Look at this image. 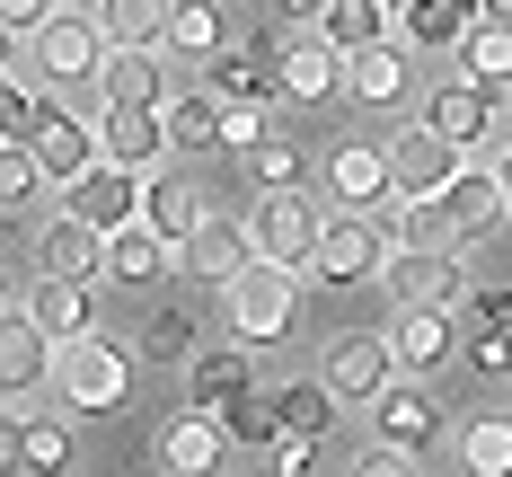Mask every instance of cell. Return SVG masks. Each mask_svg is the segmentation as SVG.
Segmentation results:
<instances>
[{
    "mask_svg": "<svg viewBox=\"0 0 512 477\" xmlns=\"http://www.w3.org/2000/svg\"><path fill=\"white\" fill-rule=\"evenodd\" d=\"M221 433H230V442H256V451H274V442H283V424H274V389L239 398V407L221 416Z\"/></svg>",
    "mask_w": 512,
    "mask_h": 477,
    "instance_id": "cell-40",
    "label": "cell"
},
{
    "mask_svg": "<svg viewBox=\"0 0 512 477\" xmlns=\"http://www.w3.org/2000/svg\"><path fill=\"white\" fill-rule=\"evenodd\" d=\"M106 62H115V45H106V27H98V9H89V0L53 9L45 36L27 45V71H36V89H53V98H62V89H89V98H98Z\"/></svg>",
    "mask_w": 512,
    "mask_h": 477,
    "instance_id": "cell-1",
    "label": "cell"
},
{
    "mask_svg": "<svg viewBox=\"0 0 512 477\" xmlns=\"http://www.w3.org/2000/svg\"><path fill=\"white\" fill-rule=\"evenodd\" d=\"M159 53H177V62H221L230 53V18H221V0H168V45Z\"/></svg>",
    "mask_w": 512,
    "mask_h": 477,
    "instance_id": "cell-26",
    "label": "cell"
},
{
    "mask_svg": "<svg viewBox=\"0 0 512 477\" xmlns=\"http://www.w3.org/2000/svg\"><path fill=\"white\" fill-rule=\"evenodd\" d=\"M248 239H256V265H283V274H309L318 248H327V212L318 195H256L248 204Z\"/></svg>",
    "mask_w": 512,
    "mask_h": 477,
    "instance_id": "cell-3",
    "label": "cell"
},
{
    "mask_svg": "<svg viewBox=\"0 0 512 477\" xmlns=\"http://www.w3.org/2000/svg\"><path fill=\"white\" fill-rule=\"evenodd\" d=\"M248 265H256V239H248V221H230V212H212L204 230L186 239V274H195V283H221V292H230Z\"/></svg>",
    "mask_w": 512,
    "mask_h": 477,
    "instance_id": "cell-20",
    "label": "cell"
},
{
    "mask_svg": "<svg viewBox=\"0 0 512 477\" xmlns=\"http://www.w3.org/2000/svg\"><path fill=\"white\" fill-rule=\"evenodd\" d=\"M389 257H398V239H389L380 212H336V221H327V248H318L309 274H318V283H380Z\"/></svg>",
    "mask_w": 512,
    "mask_h": 477,
    "instance_id": "cell-6",
    "label": "cell"
},
{
    "mask_svg": "<svg viewBox=\"0 0 512 477\" xmlns=\"http://www.w3.org/2000/svg\"><path fill=\"white\" fill-rule=\"evenodd\" d=\"M468 36H477V18L451 9V0H424L415 18H398V45H407V53H460Z\"/></svg>",
    "mask_w": 512,
    "mask_h": 477,
    "instance_id": "cell-37",
    "label": "cell"
},
{
    "mask_svg": "<svg viewBox=\"0 0 512 477\" xmlns=\"http://www.w3.org/2000/svg\"><path fill=\"white\" fill-rule=\"evenodd\" d=\"M98 106H168V89H159V53H115L98 80Z\"/></svg>",
    "mask_w": 512,
    "mask_h": 477,
    "instance_id": "cell-39",
    "label": "cell"
},
{
    "mask_svg": "<svg viewBox=\"0 0 512 477\" xmlns=\"http://www.w3.org/2000/svg\"><path fill=\"white\" fill-rule=\"evenodd\" d=\"M380 9H389V18H415V9H424V0H380Z\"/></svg>",
    "mask_w": 512,
    "mask_h": 477,
    "instance_id": "cell-49",
    "label": "cell"
},
{
    "mask_svg": "<svg viewBox=\"0 0 512 477\" xmlns=\"http://www.w3.org/2000/svg\"><path fill=\"white\" fill-rule=\"evenodd\" d=\"M389 345H398V371L407 380H433V371L468 363V336L451 310H389Z\"/></svg>",
    "mask_w": 512,
    "mask_h": 477,
    "instance_id": "cell-15",
    "label": "cell"
},
{
    "mask_svg": "<svg viewBox=\"0 0 512 477\" xmlns=\"http://www.w3.org/2000/svg\"><path fill=\"white\" fill-rule=\"evenodd\" d=\"M327 9H336V0H283V18H292V27H318Z\"/></svg>",
    "mask_w": 512,
    "mask_h": 477,
    "instance_id": "cell-46",
    "label": "cell"
},
{
    "mask_svg": "<svg viewBox=\"0 0 512 477\" xmlns=\"http://www.w3.org/2000/svg\"><path fill=\"white\" fill-rule=\"evenodd\" d=\"M371 442L380 451H442L451 442V416H442V398H433V380H398L380 407H371Z\"/></svg>",
    "mask_w": 512,
    "mask_h": 477,
    "instance_id": "cell-8",
    "label": "cell"
},
{
    "mask_svg": "<svg viewBox=\"0 0 512 477\" xmlns=\"http://www.w3.org/2000/svg\"><path fill=\"white\" fill-rule=\"evenodd\" d=\"M71 460H80V433H71L62 416L9 424V469L18 477H71Z\"/></svg>",
    "mask_w": 512,
    "mask_h": 477,
    "instance_id": "cell-23",
    "label": "cell"
},
{
    "mask_svg": "<svg viewBox=\"0 0 512 477\" xmlns=\"http://www.w3.org/2000/svg\"><path fill=\"white\" fill-rule=\"evenodd\" d=\"M177 265H186V257L159 239L151 221H133V230H115V239H106V283H133V292H142V283H168Z\"/></svg>",
    "mask_w": 512,
    "mask_h": 477,
    "instance_id": "cell-25",
    "label": "cell"
},
{
    "mask_svg": "<svg viewBox=\"0 0 512 477\" xmlns=\"http://www.w3.org/2000/svg\"><path fill=\"white\" fill-rule=\"evenodd\" d=\"M274 89L292 106H318V98H345V53L327 45L318 27H292L283 45H274Z\"/></svg>",
    "mask_w": 512,
    "mask_h": 477,
    "instance_id": "cell-12",
    "label": "cell"
},
{
    "mask_svg": "<svg viewBox=\"0 0 512 477\" xmlns=\"http://www.w3.org/2000/svg\"><path fill=\"white\" fill-rule=\"evenodd\" d=\"M142 221H151V230L177 248V257H186V239L204 230L212 212H204V195H195V177H186V168H159V177H151V204H142Z\"/></svg>",
    "mask_w": 512,
    "mask_h": 477,
    "instance_id": "cell-24",
    "label": "cell"
},
{
    "mask_svg": "<svg viewBox=\"0 0 512 477\" xmlns=\"http://www.w3.org/2000/svg\"><path fill=\"white\" fill-rule=\"evenodd\" d=\"M486 168H495V186H504V204H512V142H495V151H486Z\"/></svg>",
    "mask_w": 512,
    "mask_h": 477,
    "instance_id": "cell-47",
    "label": "cell"
},
{
    "mask_svg": "<svg viewBox=\"0 0 512 477\" xmlns=\"http://www.w3.org/2000/svg\"><path fill=\"white\" fill-rule=\"evenodd\" d=\"M248 168H256V195H292V186H301V142H283V133H274Z\"/></svg>",
    "mask_w": 512,
    "mask_h": 477,
    "instance_id": "cell-42",
    "label": "cell"
},
{
    "mask_svg": "<svg viewBox=\"0 0 512 477\" xmlns=\"http://www.w3.org/2000/svg\"><path fill=\"white\" fill-rule=\"evenodd\" d=\"M221 310H230V336H239V345H283L292 318H301V274H283V265H248V274L221 292Z\"/></svg>",
    "mask_w": 512,
    "mask_h": 477,
    "instance_id": "cell-5",
    "label": "cell"
},
{
    "mask_svg": "<svg viewBox=\"0 0 512 477\" xmlns=\"http://www.w3.org/2000/svg\"><path fill=\"white\" fill-rule=\"evenodd\" d=\"M495 212H512L504 204V186H495V168H477V159H468L460 177H451V195H442V221H451V239H486V230H495Z\"/></svg>",
    "mask_w": 512,
    "mask_h": 477,
    "instance_id": "cell-27",
    "label": "cell"
},
{
    "mask_svg": "<svg viewBox=\"0 0 512 477\" xmlns=\"http://www.w3.org/2000/svg\"><path fill=\"white\" fill-rule=\"evenodd\" d=\"M27 151H36V168H45V177L62 186V195H71V186H80L89 168H106V142H98V124H89V115H62V106H53L45 124L27 133Z\"/></svg>",
    "mask_w": 512,
    "mask_h": 477,
    "instance_id": "cell-17",
    "label": "cell"
},
{
    "mask_svg": "<svg viewBox=\"0 0 512 477\" xmlns=\"http://www.w3.org/2000/svg\"><path fill=\"white\" fill-rule=\"evenodd\" d=\"M36 380H53V345L36 318L9 310V327H0V389H9V407H18V424H27V389Z\"/></svg>",
    "mask_w": 512,
    "mask_h": 477,
    "instance_id": "cell-22",
    "label": "cell"
},
{
    "mask_svg": "<svg viewBox=\"0 0 512 477\" xmlns=\"http://www.w3.org/2000/svg\"><path fill=\"white\" fill-rule=\"evenodd\" d=\"M98 142L115 168H133V177H159L177 142H168V106H98Z\"/></svg>",
    "mask_w": 512,
    "mask_h": 477,
    "instance_id": "cell-14",
    "label": "cell"
},
{
    "mask_svg": "<svg viewBox=\"0 0 512 477\" xmlns=\"http://www.w3.org/2000/svg\"><path fill=\"white\" fill-rule=\"evenodd\" d=\"M274 142V124H265V106H230V133H221V151H239V159H256Z\"/></svg>",
    "mask_w": 512,
    "mask_h": 477,
    "instance_id": "cell-43",
    "label": "cell"
},
{
    "mask_svg": "<svg viewBox=\"0 0 512 477\" xmlns=\"http://www.w3.org/2000/svg\"><path fill=\"white\" fill-rule=\"evenodd\" d=\"M495 106L504 98H486V89H468V80H442V89H424V115H415V124H433L460 159H477L495 142Z\"/></svg>",
    "mask_w": 512,
    "mask_h": 477,
    "instance_id": "cell-18",
    "label": "cell"
},
{
    "mask_svg": "<svg viewBox=\"0 0 512 477\" xmlns=\"http://www.w3.org/2000/svg\"><path fill=\"white\" fill-rule=\"evenodd\" d=\"M142 204H151V177H133V168H115V159H106V168H89V177L62 195V212H71V221H89L98 239L133 230V221H142Z\"/></svg>",
    "mask_w": 512,
    "mask_h": 477,
    "instance_id": "cell-9",
    "label": "cell"
},
{
    "mask_svg": "<svg viewBox=\"0 0 512 477\" xmlns=\"http://www.w3.org/2000/svg\"><path fill=\"white\" fill-rule=\"evenodd\" d=\"M318 380H327L345 407H380V398H389L407 371H398V345H389V327H380V336H336Z\"/></svg>",
    "mask_w": 512,
    "mask_h": 477,
    "instance_id": "cell-7",
    "label": "cell"
},
{
    "mask_svg": "<svg viewBox=\"0 0 512 477\" xmlns=\"http://www.w3.org/2000/svg\"><path fill=\"white\" fill-rule=\"evenodd\" d=\"M380 292H389V310H451V318L477 310V274L460 248H398Z\"/></svg>",
    "mask_w": 512,
    "mask_h": 477,
    "instance_id": "cell-2",
    "label": "cell"
},
{
    "mask_svg": "<svg viewBox=\"0 0 512 477\" xmlns=\"http://www.w3.org/2000/svg\"><path fill=\"white\" fill-rule=\"evenodd\" d=\"M89 9H98V0H89Z\"/></svg>",
    "mask_w": 512,
    "mask_h": 477,
    "instance_id": "cell-50",
    "label": "cell"
},
{
    "mask_svg": "<svg viewBox=\"0 0 512 477\" xmlns=\"http://www.w3.org/2000/svg\"><path fill=\"white\" fill-rule=\"evenodd\" d=\"M336 407H345V398H336L327 380H283V389H274V424H283V442H309V451L327 442Z\"/></svg>",
    "mask_w": 512,
    "mask_h": 477,
    "instance_id": "cell-29",
    "label": "cell"
},
{
    "mask_svg": "<svg viewBox=\"0 0 512 477\" xmlns=\"http://www.w3.org/2000/svg\"><path fill=\"white\" fill-rule=\"evenodd\" d=\"M53 9H62V0H0V18H9V36H18V45H36V36H45Z\"/></svg>",
    "mask_w": 512,
    "mask_h": 477,
    "instance_id": "cell-44",
    "label": "cell"
},
{
    "mask_svg": "<svg viewBox=\"0 0 512 477\" xmlns=\"http://www.w3.org/2000/svg\"><path fill=\"white\" fill-rule=\"evenodd\" d=\"M98 27L115 53H159L168 45V0H98Z\"/></svg>",
    "mask_w": 512,
    "mask_h": 477,
    "instance_id": "cell-32",
    "label": "cell"
},
{
    "mask_svg": "<svg viewBox=\"0 0 512 477\" xmlns=\"http://www.w3.org/2000/svg\"><path fill=\"white\" fill-rule=\"evenodd\" d=\"M477 27H512V0H477Z\"/></svg>",
    "mask_w": 512,
    "mask_h": 477,
    "instance_id": "cell-48",
    "label": "cell"
},
{
    "mask_svg": "<svg viewBox=\"0 0 512 477\" xmlns=\"http://www.w3.org/2000/svg\"><path fill=\"white\" fill-rule=\"evenodd\" d=\"M451 460H460L468 477H512V407L504 416H468L460 433H451Z\"/></svg>",
    "mask_w": 512,
    "mask_h": 477,
    "instance_id": "cell-31",
    "label": "cell"
},
{
    "mask_svg": "<svg viewBox=\"0 0 512 477\" xmlns=\"http://www.w3.org/2000/svg\"><path fill=\"white\" fill-rule=\"evenodd\" d=\"M451 80L486 89V98H512V27H477V36L451 53Z\"/></svg>",
    "mask_w": 512,
    "mask_h": 477,
    "instance_id": "cell-30",
    "label": "cell"
},
{
    "mask_svg": "<svg viewBox=\"0 0 512 477\" xmlns=\"http://www.w3.org/2000/svg\"><path fill=\"white\" fill-rule=\"evenodd\" d=\"M221 133H230V106L212 98V89H195V98H168V142H177V159L221 151Z\"/></svg>",
    "mask_w": 512,
    "mask_h": 477,
    "instance_id": "cell-35",
    "label": "cell"
},
{
    "mask_svg": "<svg viewBox=\"0 0 512 477\" xmlns=\"http://www.w3.org/2000/svg\"><path fill=\"white\" fill-rule=\"evenodd\" d=\"M221 442H230L221 416H195L186 407V416H168V433H159V469L168 477H212L221 469Z\"/></svg>",
    "mask_w": 512,
    "mask_h": 477,
    "instance_id": "cell-28",
    "label": "cell"
},
{
    "mask_svg": "<svg viewBox=\"0 0 512 477\" xmlns=\"http://www.w3.org/2000/svg\"><path fill=\"white\" fill-rule=\"evenodd\" d=\"M318 177H327V195H336L345 212H389V204H398L389 142H336V151L318 159Z\"/></svg>",
    "mask_w": 512,
    "mask_h": 477,
    "instance_id": "cell-13",
    "label": "cell"
},
{
    "mask_svg": "<svg viewBox=\"0 0 512 477\" xmlns=\"http://www.w3.org/2000/svg\"><path fill=\"white\" fill-rule=\"evenodd\" d=\"M142 363H168V371H186L195 354H204V336H195V310H151L142 318V345H133Z\"/></svg>",
    "mask_w": 512,
    "mask_h": 477,
    "instance_id": "cell-38",
    "label": "cell"
},
{
    "mask_svg": "<svg viewBox=\"0 0 512 477\" xmlns=\"http://www.w3.org/2000/svg\"><path fill=\"white\" fill-rule=\"evenodd\" d=\"M239 398H256V345H204L195 363H186V407L195 416H230Z\"/></svg>",
    "mask_w": 512,
    "mask_h": 477,
    "instance_id": "cell-16",
    "label": "cell"
},
{
    "mask_svg": "<svg viewBox=\"0 0 512 477\" xmlns=\"http://www.w3.org/2000/svg\"><path fill=\"white\" fill-rule=\"evenodd\" d=\"M345 98L354 106H407L415 98V53L389 36V45H371V53H354L345 62Z\"/></svg>",
    "mask_w": 512,
    "mask_h": 477,
    "instance_id": "cell-21",
    "label": "cell"
},
{
    "mask_svg": "<svg viewBox=\"0 0 512 477\" xmlns=\"http://www.w3.org/2000/svg\"><path fill=\"white\" fill-rule=\"evenodd\" d=\"M354 477H424V469H415L407 451H362V460H354Z\"/></svg>",
    "mask_w": 512,
    "mask_h": 477,
    "instance_id": "cell-45",
    "label": "cell"
},
{
    "mask_svg": "<svg viewBox=\"0 0 512 477\" xmlns=\"http://www.w3.org/2000/svg\"><path fill=\"white\" fill-rule=\"evenodd\" d=\"M124 389H133V354L106 345V336H80V345L53 354V398H62L71 416H106V407H124Z\"/></svg>",
    "mask_w": 512,
    "mask_h": 477,
    "instance_id": "cell-4",
    "label": "cell"
},
{
    "mask_svg": "<svg viewBox=\"0 0 512 477\" xmlns=\"http://www.w3.org/2000/svg\"><path fill=\"white\" fill-rule=\"evenodd\" d=\"M389 27H398V18H389L380 0H336V9L318 18V36L345 53V62H354V53H371V45H389Z\"/></svg>",
    "mask_w": 512,
    "mask_h": 477,
    "instance_id": "cell-36",
    "label": "cell"
},
{
    "mask_svg": "<svg viewBox=\"0 0 512 477\" xmlns=\"http://www.w3.org/2000/svg\"><path fill=\"white\" fill-rule=\"evenodd\" d=\"M204 89H212L221 106H265V98H283V89H274V53H221V62L204 71Z\"/></svg>",
    "mask_w": 512,
    "mask_h": 477,
    "instance_id": "cell-34",
    "label": "cell"
},
{
    "mask_svg": "<svg viewBox=\"0 0 512 477\" xmlns=\"http://www.w3.org/2000/svg\"><path fill=\"white\" fill-rule=\"evenodd\" d=\"M27 257H36V274H62V283H106V239L89 221H71V212H53L27 239Z\"/></svg>",
    "mask_w": 512,
    "mask_h": 477,
    "instance_id": "cell-19",
    "label": "cell"
},
{
    "mask_svg": "<svg viewBox=\"0 0 512 477\" xmlns=\"http://www.w3.org/2000/svg\"><path fill=\"white\" fill-rule=\"evenodd\" d=\"M460 168H468V159L451 151L433 124H407V133L389 142V177H398V204H442Z\"/></svg>",
    "mask_w": 512,
    "mask_h": 477,
    "instance_id": "cell-11",
    "label": "cell"
},
{
    "mask_svg": "<svg viewBox=\"0 0 512 477\" xmlns=\"http://www.w3.org/2000/svg\"><path fill=\"white\" fill-rule=\"evenodd\" d=\"M9 310H18V318H36V327H45V345L62 354V345L98 336V283H62V274H36V283H27Z\"/></svg>",
    "mask_w": 512,
    "mask_h": 477,
    "instance_id": "cell-10",
    "label": "cell"
},
{
    "mask_svg": "<svg viewBox=\"0 0 512 477\" xmlns=\"http://www.w3.org/2000/svg\"><path fill=\"white\" fill-rule=\"evenodd\" d=\"M36 195H45V168H36V151H27V142H9V159H0V204L27 212Z\"/></svg>",
    "mask_w": 512,
    "mask_h": 477,
    "instance_id": "cell-41",
    "label": "cell"
},
{
    "mask_svg": "<svg viewBox=\"0 0 512 477\" xmlns=\"http://www.w3.org/2000/svg\"><path fill=\"white\" fill-rule=\"evenodd\" d=\"M468 371L512 380V292H477V336H468Z\"/></svg>",
    "mask_w": 512,
    "mask_h": 477,
    "instance_id": "cell-33",
    "label": "cell"
}]
</instances>
